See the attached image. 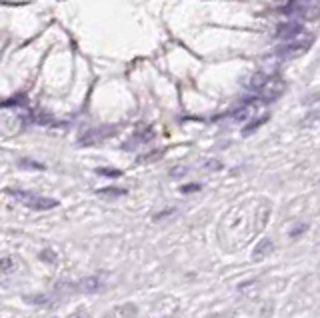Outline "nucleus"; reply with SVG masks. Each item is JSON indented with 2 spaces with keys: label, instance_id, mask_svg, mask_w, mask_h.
Returning a JSON list of instances; mask_svg holds the SVG:
<instances>
[{
  "label": "nucleus",
  "instance_id": "6e6552de",
  "mask_svg": "<svg viewBox=\"0 0 320 318\" xmlns=\"http://www.w3.org/2000/svg\"><path fill=\"white\" fill-rule=\"evenodd\" d=\"M264 82H266V76H264V74H256L254 78H252V82H250V84H252V88H260V86H262Z\"/></svg>",
  "mask_w": 320,
  "mask_h": 318
},
{
  "label": "nucleus",
  "instance_id": "9d476101",
  "mask_svg": "<svg viewBox=\"0 0 320 318\" xmlns=\"http://www.w3.org/2000/svg\"><path fill=\"white\" fill-rule=\"evenodd\" d=\"M40 256H42V260H46V262H54V260H56V255H54L52 250H44Z\"/></svg>",
  "mask_w": 320,
  "mask_h": 318
},
{
  "label": "nucleus",
  "instance_id": "f8f14e48",
  "mask_svg": "<svg viewBox=\"0 0 320 318\" xmlns=\"http://www.w3.org/2000/svg\"><path fill=\"white\" fill-rule=\"evenodd\" d=\"M8 266H12V258H8V260H2L0 262V268L4 270V268H8Z\"/></svg>",
  "mask_w": 320,
  "mask_h": 318
},
{
  "label": "nucleus",
  "instance_id": "20e7f679",
  "mask_svg": "<svg viewBox=\"0 0 320 318\" xmlns=\"http://www.w3.org/2000/svg\"><path fill=\"white\" fill-rule=\"evenodd\" d=\"M70 287L74 290H78V292H96V290H100L102 282L96 276H88V278H82V280H78V282H74Z\"/></svg>",
  "mask_w": 320,
  "mask_h": 318
},
{
  "label": "nucleus",
  "instance_id": "39448f33",
  "mask_svg": "<svg viewBox=\"0 0 320 318\" xmlns=\"http://www.w3.org/2000/svg\"><path fill=\"white\" fill-rule=\"evenodd\" d=\"M100 196H110V198H116V196H124L126 188H118V186H108V188H100L98 190Z\"/></svg>",
  "mask_w": 320,
  "mask_h": 318
},
{
  "label": "nucleus",
  "instance_id": "f257e3e1",
  "mask_svg": "<svg viewBox=\"0 0 320 318\" xmlns=\"http://www.w3.org/2000/svg\"><path fill=\"white\" fill-rule=\"evenodd\" d=\"M10 196H14L20 204H24L30 210H50L58 206V200L48 198V196H40V194H32V192H22V190H8Z\"/></svg>",
  "mask_w": 320,
  "mask_h": 318
},
{
  "label": "nucleus",
  "instance_id": "7ed1b4c3",
  "mask_svg": "<svg viewBox=\"0 0 320 318\" xmlns=\"http://www.w3.org/2000/svg\"><path fill=\"white\" fill-rule=\"evenodd\" d=\"M284 88H286V84L282 80H266L260 86V94H262V98H266V100H274V98H278V96L284 92Z\"/></svg>",
  "mask_w": 320,
  "mask_h": 318
},
{
  "label": "nucleus",
  "instance_id": "f03ea898",
  "mask_svg": "<svg viewBox=\"0 0 320 318\" xmlns=\"http://www.w3.org/2000/svg\"><path fill=\"white\" fill-rule=\"evenodd\" d=\"M292 12H296L304 20H316L320 16L318 0H294L290 6Z\"/></svg>",
  "mask_w": 320,
  "mask_h": 318
},
{
  "label": "nucleus",
  "instance_id": "0eeeda50",
  "mask_svg": "<svg viewBox=\"0 0 320 318\" xmlns=\"http://www.w3.org/2000/svg\"><path fill=\"white\" fill-rule=\"evenodd\" d=\"M96 172L100 174V176H110V178H118L122 172L120 170H116V168H96Z\"/></svg>",
  "mask_w": 320,
  "mask_h": 318
},
{
  "label": "nucleus",
  "instance_id": "1a4fd4ad",
  "mask_svg": "<svg viewBox=\"0 0 320 318\" xmlns=\"http://www.w3.org/2000/svg\"><path fill=\"white\" fill-rule=\"evenodd\" d=\"M20 166H22V168H38V170H42V168H44L42 164H34L32 160H22V162H20Z\"/></svg>",
  "mask_w": 320,
  "mask_h": 318
},
{
  "label": "nucleus",
  "instance_id": "9b49d317",
  "mask_svg": "<svg viewBox=\"0 0 320 318\" xmlns=\"http://www.w3.org/2000/svg\"><path fill=\"white\" fill-rule=\"evenodd\" d=\"M200 186L198 184H188V186H182V192H192V190H198Z\"/></svg>",
  "mask_w": 320,
  "mask_h": 318
},
{
  "label": "nucleus",
  "instance_id": "423d86ee",
  "mask_svg": "<svg viewBox=\"0 0 320 318\" xmlns=\"http://www.w3.org/2000/svg\"><path fill=\"white\" fill-rule=\"evenodd\" d=\"M270 248H272V244H270V240H262V242H260V244L256 246V250H254V255H252V256H254L256 260H260V258H262V256L266 255V252H268Z\"/></svg>",
  "mask_w": 320,
  "mask_h": 318
}]
</instances>
